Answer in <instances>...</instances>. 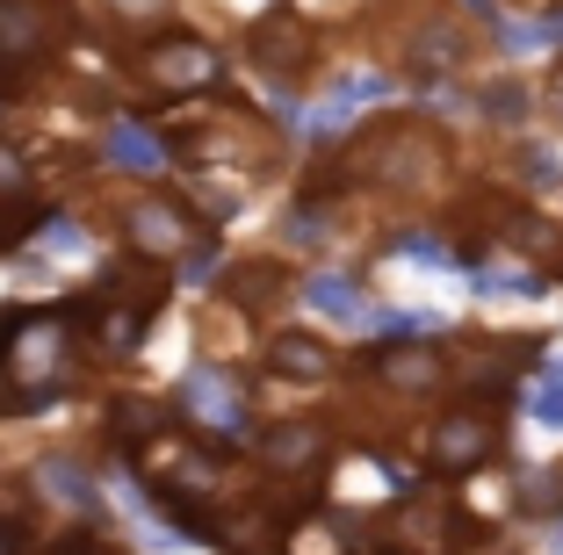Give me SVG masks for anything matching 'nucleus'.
Wrapping results in <instances>:
<instances>
[{"label": "nucleus", "instance_id": "obj_31", "mask_svg": "<svg viewBox=\"0 0 563 555\" xmlns=\"http://www.w3.org/2000/svg\"><path fill=\"white\" fill-rule=\"evenodd\" d=\"M390 245H398V253H412V260H427V267H448V260H455L441 231H398Z\"/></svg>", "mask_w": 563, "mask_h": 555}, {"label": "nucleus", "instance_id": "obj_16", "mask_svg": "<svg viewBox=\"0 0 563 555\" xmlns=\"http://www.w3.org/2000/svg\"><path fill=\"white\" fill-rule=\"evenodd\" d=\"M101 166H117L131 180H152L174 166V137H159L145 115H109V131H101Z\"/></svg>", "mask_w": 563, "mask_h": 555}, {"label": "nucleus", "instance_id": "obj_7", "mask_svg": "<svg viewBox=\"0 0 563 555\" xmlns=\"http://www.w3.org/2000/svg\"><path fill=\"white\" fill-rule=\"evenodd\" d=\"M131 73L152 95H210V87H224V51L196 30H159V36H137Z\"/></svg>", "mask_w": 563, "mask_h": 555}, {"label": "nucleus", "instance_id": "obj_13", "mask_svg": "<svg viewBox=\"0 0 563 555\" xmlns=\"http://www.w3.org/2000/svg\"><path fill=\"white\" fill-rule=\"evenodd\" d=\"M123 245H131V260H159V267H174L196 245V231H202V217L188 210V202H174V196H137V202H123Z\"/></svg>", "mask_w": 563, "mask_h": 555}, {"label": "nucleus", "instance_id": "obj_17", "mask_svg": "<svg viewBox=\"0 0 563 555\" xmlns=\"http://www.w3.org/2000/svg\"><path fill=\"white\" fill-rule=\"evenodd\" d=\"M217 289H224V303H232V311L267 318L282 296H297V275H289L282 260H232V275L217 281Z\"/></svg>", "mask_w": 563, "mask_h": 555}, {"label": "nucleus", "instance_id": "obj_12", "mask_svg": "<svg viewBox=\"0 0 563 555\" xmlns=\"http://www.w3.org/2000/svg\"><path fill=\"white\" fill-rule=\"evenodd\" d=\"M470 534H477L470 512L441 490H405L398 512H390V548L398 555H463Z\"/></svg>", "mask_w": 563, "mask_h": 555}, {"label": "nucleus", "instance_id": "obj_27", "mask_svg": "<svg viewBox=\"0 0 563 555\" xmlns=\"http://www.w3.org/2000/svg\"><path fill=\"white\" fill-rule=\"evenodd\" d=\"M383 340H441V318L433 311H376Z\"/></svg>", "mask_w": 563, "mask_h": 555}, {"label": "nucleus", "instance_id": "obj_2", "mask_svg": "<svg viewBox=\"0 0 563 555\" xmlns=\"http://www.w3.org/2000/svg\"><path fill=\"white\" fill-rule=\"evenodd\" d=\"M73 340H80L73 303H44V311L8 303L0 311V354H8V382H15V419L51 411L73 390Z\"/></svg>", "mask_w": 563, "mask_h": 555}, {"label": "nucleus", "instance_id": "obj_25", "mask_svg": "<svg viewBox=\"0 0 563 555\" xmlns=\"http://www.w3.org/2000/svg\"><path fill=\"white\" fill-rule=\"evenodd\" d=\"M224 245H217V224H202L196 231V245H188L181 260H174V281H196V289H210V281H224Z\"/></svg>", "mask_w": 563, "mask_h": 555}, {"label": "nucleus", "instance_id": "obj_4", "mask_svg": "<svg viewBox=\"0 0 563 555\" xmlns=\"http://www.w3.org/2000/svg\"><path fill=\"white\" fill-rule=\"evenodd\" d=\"M477 58V22L448 0H405L398 8V73L419 87H448Z\"/></svg>", "mask_w": 563, "mask_h": 555}, {"label": "nucleus", "instance_id": "obj_3", "mask_svg": "<svg viewBox=\"0 0 563 555\" xmlns=\"http://www.w3.org/2000/svg\"><path fill=\"white\" fill-rule=\"evenodd\" d=\"M166 281L174 275H159V260H137L131 275H101L95 289L73 303V318H80V340L95 346V360H131V354H145V340H152V318H159V303H166Z\"/></svg>", "mask_w": 563, "mask_h": 555}, {"label": "nucleus", "instance_id": "obj_15", "mask_svg": "<svg viewBox=\"0 0 563 555\" xmlns=\"http://www.w3.org/2000/svg\"><path fill=\"white\" fill-rule=\"evenodd\" d=\"M30 506L58 512V520L95 526V520H101V484H95V469H87V462H73V455H44V462L30 469Z\"/></svg>", "mask_w": 563, "mask_h": 555}, {"label": "nucleus", "instance_id": "obj_19", "mask_svg": "<svg viewBox=\"0 0 563 555\" xmlns=\"http://www.w3.org/2000/svg\"><path fill=\"white\" fill-rule=\"evenodd\" d=\"M246 188H253V174H217V166H188V210H196L202 224H232V217L246 210Z\"/></svg>", "mask_w": 563, "mask_h": 555}, {"label": "nucleus", "instance_id": "obj_26", "mask_svg": "<svg viewBox=\"0 0 563 555\" xmlns=\"http://www.w3.org/2000/svg\"><path fill=\"white\" fill-rule=\"evenodd\" d=\"M520 512H542V520H563V469H528L520 476Z\"/></svg>", "mask_w": 563, "mask_h": 555}, {"label": "nucleus", "instance_id": "obj_9", "mask_svg": "<svg viewBox=\"0 0 563 555\" xmlns=\"http://www.w3.org/2000/svg\"><path fill=\"white\" fill-rule=\"evenodd\" d=\"M368 382L383 397H398V404H427V397L455 390V354L441 340H376Z\"/></svg>", "mask_w": 563, "mask_h": 555}, {"label": "nucleus", "instance_id": "obj_23", "mask_svg": "<svg viewBox=\"0 0 563 555\" xmlns=\"http://www.w3.org/2000/svg\"><path fill=\"white\" fill-rule=\"evenodd\" d=\"M477 115H484V123H498V131H520V123L534 115V87L514 80V73H498V80L477 87Z\"/></svg>", "mask_w": 563, "mask_h": 555}, {"label": "nucleus", "instance_id": "obj_34", "mask_svg": "<svg viewBox=\"0 0 563 555\" xmlns=\"http://www.w3.org/2000/svg\"><path fill=\"white\" fill-rule=\"evenodd\" d=\"M95 555H123V548H109V541H95Z\"/></svg>", "mask_w": 563, "mask_h": 555}, {"label": "nucleus", "instance_id": "obj_1", "mask_svg": "<svg viewBox=\"0 0 563 555\" xmlns=\"http://www.w3.org/2000/svg\"><path fill=\"white\" fill-rule=\"evenodd\" d=\"M354 188H376V196L398 202H433L455 174V145L441 137L433 115H376L368 131H354L340 145Z\"/></svg>", "mask_w": 563, "mask_h": 555}, {"label": "nucleus", "instance_id": "obj_11", "mask_svg": "<svg viewBox=\"0 0 563 555\" xmlns=\"http://www.w3.org/2000/svg\"><path fill=\"white\" fill-rule=\"evenodd\" d=\"M246 58L267 73L275 87H297L318 73V58H325V44H318V30L297 15V8H267L261 22L246 30Z\"/></svg>", "mask_w": 563, "mask_h": 555}, {"label": "nucleus", "instance_id": "obj_14", "mask_svg": "<svg viewBox=\"0 0 563 555\" xmlns=\"http://www.w3.org/2000/svg\"><path fill=\"white\" fill-rule=\"evenodd\" d=\"M253 462L267 476H282V484H303V476H318L332 462V433L318 419H275L253 433Z\"/></svg>", "mask_w": 563, "mask_h": 555}, {"label": "nucleus", "instance_id": "obj_24", "mask_svg": "<svg viewBox=\"0 0 563 555\" xmlns=\"http://www.w3.org/2000/svg\"><path fill=\"white\" fill-rule=\"evenodd\" d=\"M95 8H101V22L123 30V36H145V30H166V22H174V0H95Z\"/></svg>", "mask_w": 563, "mask_h": 555}, {"label": "nucleus", "instance_id": "obj_20", "mask_svg": "<svg viewBox=\"0 0 563 555\" xmlns=\"http://www.w3.org/2000/svg\"><path fill=\"white\" fill-rule=\"evenodd\" d=\"M174 419H181L174 397H117V404H109V433L123 441V455H131L137 441H152V433H166Z\"/></svg>", "mask_w": 563, "mask_h": 555}, {"label": "nucleus", "instance_id": "obj_33", "mask_svg": "<svg viewBox=\"0 0 563 555\" xmlns=\"http://www.w3.org/2000/svg\"><path fill=\"white\" fill-rule=\"evenodd\" d=\"M0 253H15V217H8V202H0Z\"/></svg>", "mask_w": 563, "mask_h": 555}, {"label": "nucleus", "instance_id": "obj_10", "mask_svg": "<svg viewBox=\"0 0 563 555\" xmlns=\"http://www.w3.org/2000/svg\"><path fill=\"white\" fill-rule=\"evenodd\" d=\"M73 36V8L66 0H0V73H30L44 58H58Z\"/></svg>", "mask_w": 563, "mask_h": 555}, {"label": "nucleus", "instance_id": "obj_28", "mask_svg": "<svg viewBox=\"0 0 563 555\" xmlns=\"http://www.w3.org/2000/svg\"><path fill=\"white\" fill-rule=\"evenodd\" d=\"M30 196V152L15 145V137H0V202Z\"/></svg>", "mask_w": 563, "mask_h": 555}, {"label": "nucleus", "instance_id": "obj_5", "mask_svg": "<svg viewBox=\"0 0 563 555\" xmlns=\"http://www.w3.org/2000/svg\"><path fill=\"white\" fill-rule=\"evenodd\" d=\"M174 404H181V419L196 425V433H210L217 447H253V397L246 382L224 368V360H188L181 382H174Z\"/></svg>", "mask_w": 563, "mask_h": 555}, {"label": "nucleus", "instance_id": "obj_32", "mask_svg": "<svg viewBox=\"0 0 563 555\" xmlns=\"http://www.w3.org/2000/svg\"><path fill=\"white\" fill-rule=\"evenodd\" d=\"M542 109L563 123V51H556V66H549V80H542Z\"/></svg>", "mask_w": 563, "mask_h": 555}, {"label": "nucleus", "instance_id": "obj_6", "mask_svg": "<svg viewBox=\"0 0 563 555\" xmlns=\"http://www.w3.org/2000/svg\"><path fill=\"white\" fill-rule=\"evenodd\" d=\"M498 441H506V419L498 404L470 397V404H448L441 419L427 425V469L441 484H463V476H484L498 462Z\"/></svg>", "mask_w": 563, "mask_h": 555}, {"label": "nucleus", "instance_id": "obj_22", "mask_svg": "<svg viewBox=\"0 0 563 555\" xmlns=\"http://www.w3.org/2000/svg\"><path fill=\"white\" fill-rule=\"evenodd\" d=\"M297 296L311 303V311H325V318H340V325H362V311H368V296H362V281L354 275H303L297 281Z\"/></svg>", "mask_w": 563, "mask_h": 555}, {"label": "nucleus", "instance_id": "obj_18", "mask_svg": "<svg viewBox=\"0 0 563 555\" xmlns=\"http://www.w3.org/2000/svg\"><path fill=\"white\" fill-rule=\"evenodd\" d=\"M267 376L275 382H332L340 376V354L318 332H275L267 340Z\"/></svg>", "mask_w": 563, "mask_h": 555}, {"label": "nucleus", "instance_id": "obj_29", "mask_svg": "<svg viewBox=\"0 0 563 555\" xmlns=\"http://www.w3.org/2000/svg\"><path fill=\"white\" fill-rule=\"evenodd\" d=\"M36 238H44V253H87V224H80V217H66V210H51Z\"/></svg>", "mask_w": 563, "mask_h": 555}, {"label": "nucleus", "instance_id": "obj_30", "mask_svg": "<svg viewBox=\"0 0 563 555\" xmlns=\"http://www.w3.org/2000/svg\"><path fill=\"white\" fill-rule=\"evenodd\" d=\"M528 411H534L542 425H563V368L534 376V390H528Z\"/></svg>", "mask_w": 563, "mask_h": 555}, {"label": "nucleus", "instance_id": "obj_21", "mask_svg": "<svg viewBox=\"0 0 563 555\" xmlns=\"http://www.w3.org/2000/svg\"><path fill=\"white\" fill-rule=\"evenodd\" d=\"M282 555H354V541H347V526L332 520V512L303 506V512H289V534H282Z\"/></svg>", "mask_w": 563, "mask_h": 555}, {"label": "nucleus", "instance_id": "obj_8", "mask_svg": "<svg viewBox=\"0 0 563 555\" xmlns=\"http://www.w3.org/2000/svg\"><path fill=\"white\" fill-rule=\"evenodd\" d=\"M267 131L253 123V115L239 109H202L188 115L181 131H174V159H196V166H239V174H261L267 166Z\"/></svg>", "mask_w": 563, "mask_h": 555}]
</instances>
